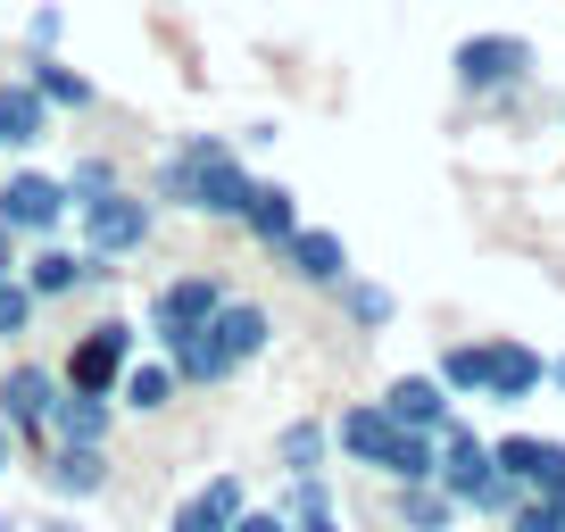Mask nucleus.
I'll return each mask as SVG.
<instances>
[{
	"label": "nucleus",
	"instance_id": "nucleus-1",
	"mask_svg": "<svg viewBox=\"0 0 565 532\" xmlns=\"http://www.w3.org/2000/svg\"><path fill=\"white\" fill-rule=\"evenodd\" d=\"M249 183L258 175L242 167V150H233L225 134H192V142H175L159 159L150 200H159V209H183V216H242Z\"/></svg>",
	"mask_w": 565,
	"mask_h": 532
},
{
	"label": "nucleus",
	"instance_id": "nucleus-2",
	"mask_svg": "<svg viewBox=\"0 0 565 532\" xmlns=\"http://www.w3.org/2000/svg\"><path fill=\"white\" fill-rule=\"evenodd\" d=\"M150 225H159V200H150V192H125V183H117V192H100V200L84 209V249L117 266V258H134V249L150 242Z\"/></svg>",
	"mask_w": 565,
	"mask_h": 532
},
{
	"label": "nucleus",
	"instance_id": "nucleus-3",
	"mask_svg": "<svg viewBox=\"0 0 565 532\" xmlns=\"http://www.w3.org/2000/svg\"><path fill=\"white\" fill-rule=\"evenodd\" d=\"M134 324L125 317H100V324H84V333H75V350L58 358V383L67 391H117V374L134 366Z\"/></svg>",
	"mask_w": 565,
	"mask_h": 532
},
{
	"label": "nucleus",
	"instance_id": "nucleus-4",
	"mask_svg": "<svg viewBox=\"0 0 565 532\" xmlns=\"http://www.w3.org/2000/svg\"><path fill=\"white\" fill-rule=\"evenodd\" d=\"M58 366H42V358H18V366L0 374V425L25 433V441L51 449V408H58Z\"/></svg>",
	"mask_w": 565,
	"mask_h": 532
},
{
	"label": "nucleus",
	"instance_id": "nucleus-5",
	"mask_svg": "<svg viewBox=\"0 0 565 532\" xmlns=\"http://www.w3.org/2000/svg\"><path fill=\"white\" fill-rule=\"evenodd\" d=\"M108 275H117L108 258H92V249H67V242H42L34 258H18V284L34 291V308H51V300H75V291L108 284Z\"/></svg>",
	"mask_w": 565,
	"mask_h": 532
},
{
	"label": "nucleus",
	"instance_id": "nucleus-6",
	"mask_svg": "<svg viewBox=\"0 0 565 532\" xmlns=\"http://www.w3.org/2000/svg\"><path fill=\"white\" fill-rule=\"evenodd\" d=\"M0 216H9V233H34V242H51L58 225H67V183L42 175V167H18V175L0 183Z\"/></svg>",
	"mask_w": 565,
	"mask_h": 532
},
{
	"label": "nucleus",
	"instance_id": "nucleus-7",
	"mask_svg": "<svg viewBox=\"0 0 565 532\" xmlns=\"http://www.w3.org/2000/svg\"><path fill=\"white\" fill-rule=\"evenodd\" d=\"M449 67H458L466 92H508V84H524V75H532V42L524 34H466Z\"/></svg>",
	"mask_w": 565,
	"mask_h": 532
},
{
	"label": "nucleus",
	"instance_id": "nucleus-8",
	"mask_svg": "<svg viewBox=\"0 0 565 532\" xmlns=\"http://www.w3.org/2000/svg\"><path fill=\"white\" fill-rule=\"evenodd\" d=\"M209 341L225 350V366L242 374L249 358H266V341H275V317H266V300H216V317H209Z\"/></svg>",
	"mask_w": 565,
	"mask_h": 532
},
{
	"label": "nucleus",
	"instance_id": "nucleus-9",
	"mask_svg": "<svg viewBox=\"0 0 565 532\" xmlns=\"http://www.w3.org/2000/svg\"><path fill=\"white\" fill-rule=\"evenodd\" d=\"M216 300H225V284H216V275H183V284H167L159 300H150V333H159V341L200 333V324L216 317Z\"/></svg>",
	"mask_w": 565,
	"mask_h": 532
},
{
	"label": "nucleus",
	"instance_id": "nucleus-10",
	"mask_svg": "<svg viewBox=\"0 0 565 532\" xmlns=\"http://www.w3.org/2000/svg\"><path fill=\"white\" fill-rule=\"evenodd\" d=\"M548 383V358L524 341H482V400H532Z\"/></svg>",
	"mask_w": 565,
	"mask_h": 532
},
{
	"label": "nucleus",
	"instance_id": "nucleus-11",
	"mask_svg": "<svg viewBox=\"0 0 565 532\" xmlns=\"http://www.w3.org/2000/svg\"><path fill=\"white\" fill-rule=\"evenodd\" d=\"M42 482H51L58 499H100L108 491V441H51Z\"/></svg>",
	"mask_w": 565,
	"mask_h": 532
},
{
	"label": "nucleus",
	"instance_id": "nucleus-12",
	"mask_svg": "<svg viewBox=\"0 0 565 532\" xmlns=\"http://www.w3.org/2000/svg\"><path fill=\"white\" fill-rule=\"evenodd\" d=\"M499 475H515L524 491H565V441H541V433H508L491 441Z\"/></svg>",
	"mask_w": 565,
	"mask_h": 532
},
{
	"label": "nucleus",
	"instance_id": "nucleus-13",
	"mask_svg": "<svg viewBox=\"0 0 565 532\" xmlns=\"http://www.w3.org/2000/svg\"><path fill=\"white\" fill-rule=\"evenodd\" d=\"M282 258H291V275L317 284V291H333L341 275H350V242L324 233V225H291V233H282Z\"/></svg>",
	"mask_w": 565,
	"mask_h": 532
},
{
	"label": "nucleus",
	"instance_id": "nucleus-14",
	"mask_svg": "<svg viewBox=\"0 0 565 532\" xmlns=\"http://www.w3.org/2000/svg\"><path fill=\"white\" fill-rule=\"evenodd\" d=\"M249 508L242 475H209L192 499H175V515H167V532H233V515Z\"/></svg>",
	"mask_w": 565,
	"mask_h": 532
},
{
	"label": "nucleus",
	"instance_id": "nucleus-15",
	"mask_svg": "<svg viewBox=\"0 0 565 532\" xmlns=\"http://www.w3.org/2000/svg\"><path fill=\"white\" fill-rule=\"evenodd\" d=\"M449 400H458V391H449L441 374H399V383L383 391V408L399 416V425H416V433H441L449 425Z\"/></svg>",
	"mask_w": 565,
	"mask_h": 532
},
{
	"label": "nucleus",
	"instance_id": "nucleus-16",
	"mask_svg": "<svg viewBox=\"0 0 565 532\" xmlns=\"http://www.w3.org/2000/svg\"><path fill=\"white\" fill-rule=\"evenodd\" d=\"M117 433V391H58L51 441H108Z\"/></svg>",
	"mask_w": 565,
	"mask_h": 532
},
{
	"label": "nucleus",
	"instance_id": "nucleus-17",
	"mask_svg": "<svg viewBox=\"0 0 565 532\" xmlns=\"http://www.w3.org/2000/svg\"><path fill=\"white\" fill-rule=\"evenodd\" d=\"M51 134V100L34 84H0V150H34Z\"/></svg>",
	"mask_w": 565,
	"mask_h": 532
},
{
	"label": "nucleus",
	"instance_id": "nucleus-18",
	"mask_svg": "<svg viewBox=\"0 0 565 532\" xmlns=\"http://www.w3.org/2000/svg\"><path fill=\"white\" fill-rule=\"evenodd\" d=\"M233 225H249V242L282 249V233L300 225V200L282 192V183H249V200H242V216H233Z\"/></svg>",
	"mask_w": 565,
	"mask_h": 532
},
{
	"label": "nucleus",
	"instance_id": "nucleus-19",
	"mask_svg": "<svg viewBox=\"0 0 565 532\" xmlns=\"http://www.w3.org/2000/svg\"><path fill=\"white\" fill-rule=\"evenodd\" d=\"M167 366H175V383H183V391L233 383V366H225V350L209 341V324H200V333H183V341H167Z\"/></svg>",
	"mask_w": 565,
	"mask_h": 532
},
{
	"label": "nucleus",
	"instance_id": "nucleus-20",
	"mask_svg": "<svg viewBox=\"0 0 565 532\" xmlns=\"http://www.w3.org/2000/svg\"><path fill=\"white\" fill-rule=\"evenodd\" d=\"M324 449H333V425H324V416H291V425L275 433V458L291 466V475H324Z\"/></svg>",
	"mask_w": 565,
	"mask_h": 532
},
{
	"label": "nucleus",
	"instance_id": "nucleus-21",
	"mask_svg": "<svg viewBox=\"0 0 565 532\" xmlns=\"http://www.w3.org/2000/svg\"><path fill=\"white\" fill-rule=\"evenodd\" d=\"M25 84H34L51 108H92V100H100V92H92V75H75L67 58H51V51H34V75H25Z\"/></svg>",
	"mask_w": 565,
	"mask_h": 532
},
{
	"label": "nucleus",
	"instance_id": "nucleus-22",
	"mask_svg": "<svg viewBox=\"0 0 565 532\" xmlns=\"http://www.w3.org/2000/svg\"><path fill=\"white\" fill-rule=\"evenodd\" d=\"M175 391H183V383H175V366H167V358H150V366H125V374H117V400H125V408H141V416H159Z\"/></svg>",
	"mask_w": 565,
	"mask_h": 532
},
{
	"label": "nucleus",
	"instance_id": "nucleus-23",
	"mask_svg": "<svg viewBox=\"0 0 565 532\" xmlns=\"http://www.w3.org/2000/svg\"><path fill=\"white\" fill-rule=\"evenodd\" d=\"M399 524L407 532H449L458 524V499H449L441 482H399Z\"/></svg>",
	"mask_w": 565,
	"mask_h": 532
},
{
	"label": "nucleus",
	"instance_id": "nucleus-24",
	"mask_svg": "<svg viewBox=\"0 0 565 532\" xmlns=\"http://www.w3.org/2000/svg\"><path fill=\"white\" fill-rule=\"evenodd\" d=\"M291 532H341V515H333V491H324V475H291Z\"/></svg>",
	"mask_w": 565,
	"mask_h": 532
},
{
	"label": "nucleus",
	"instance_id": "nucleus-25",
	"mask_svg": "<svg viewBox=\"0 0 565 532\" xmlns=\"http://www.w3.org/2000/svg\"><path fill=\"white\" fill-rule=\"evenodd\" d=\"M58 183H67V209H92L100 192H117V159H75Z\"/></svg>",
	"mask_w": 565,
	"mask_h": 532
},
{
	"label": "nucleus",
	"instance_id": "nucleus-26",
	"mask_svg": "<svg viewBox=\"0 0 565 532\" xmlns=\"http://www.w3.org/2000/svg\"><path fill=\"white\" fill-rule=\"evenodd\" d=\"M433 374H441L449 391H475V400H482V341H458V350H441V366H433Z\"/></svg>",
	"mask_w": 565,
	"mask_h": 532
},
{
	"label": "nucleus",
	"instance_id": "nucleus-27",
	"mask_svg": "<svg viewBox=\"0 0 565 532\" xmlns=\"http://www.w3.org/2000/svg\"><path fill=\"white\" fill-rule=\"evenodd\" d=\"M25 324H34V291H25L18 266H9V275H0V341H18Z\"/></svg>",
	"mask_w": 565,
	"mask_h": 532
},
{
	"label": "nucleus",
	"instance_id": "nucleus-28",
	"mask_svg": "<svg viewBox=\"0 0 565 532\" xmlns=\"http://www.w3.org/2000/svg\"><path fill=\"white\" fill-rule=\"evenodd\" d=\"M333 291H341V308H350L358 324H391V291L383 284H350V275H341Z\"/></svg>",
	"mask_w": 565,
	"mask_h": 532
},
{
	"label": "nucleus",
	"instance_id": "nucleus-29",
	"mask_svg": "<svg viewBox=\"0 0 565 532\" xmlns=\"http://www.w3.org/2000/svg\"><path fill=\"white\" fill-rule=\"evenodd\" d=\"M58 34H67L58 9H34V18H25V42H34V51H58Z\"/></svg>",
	"mask_w": 565,
	"mask_h": 532
},
{
	"label": "nucleus",
	"instance_id": "nucleus-30",
	"mask_svg": "<svg viewBox=\"0 0 565 532\" xmlns=\"http://www.w3.org/2000/svg\"><path fill=\"white\" fill-rule=\"evenodd\" d=\"M233 532H291V515H275V508H242V515H233Z\"/></svg>",
	"mask_w": 565,
	"mask_h": 532
},
{
	"label": "nucleus",
	"instance_id": "nucleus-31",
	"mask_svg": "<svg viewBox=\"0 0 565 532\" xmlns=\"http://www.w3.org/2000/svg\"><path fill=\"white\" fill-rule=\"evenodd\" d=\"M18 266V233H9V216H0V275Z\"/></svg>",
	"mask_w": 565,
	"mask_h": 532
},
{
	"label": "nucleus",
	"instance_id": "nucleus-32",
	"mask_svg": "<svg viewBox=\"0 0 565 532\" xmlns=\"http://www.w3.org/2000/svg\"><path fill=\"white\" fill-rule=\"evenodd\" d=\"M9 458H18V433H9V425H0V475H9Z\"/></svg>",
	"mask_w": 565,
	"mask_h": 532
},
{
	"label": "nucleus",
	"instance_id": "nucleus-33",
	"mask_svg": "<svg viewBox=\"0 0 565 532\" xmlns=\"http://www.w3.org/2000/svg\"><path fill=\"white\" fill-rule=\"evenodd\" d=\"M42 532H84V524H75V515H51V524H42Z\"/></svg>",
	"mask_w": 565,
	"mask_h": 532
},
{
	"label": "nucleus",
	"instance_id": "nucleus-34",
	"mask_svg": "<svg viewBox=\"0 0 565 532\" xmlns=\"http://www.w3.org/2000/svg\"><path fill=\"white\" fill-rule=\"evenodd\" d=\"M548 383H557V391H565V358H548Z\"/></svg>",
	"mask_w": 565,
	"mask_h": 532
}]
</instances>
